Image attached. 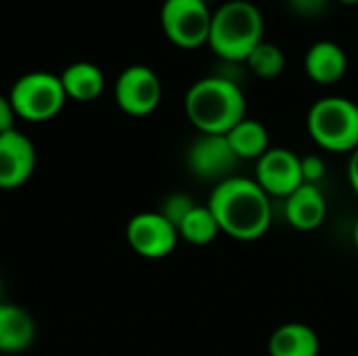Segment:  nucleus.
<instances>
[{
  "label": "nucleus",
  "instance_id": "f257e3e1",
  "mask_svg": "<svg viewBox=\"0 0 358 356\" xmlns=\"http://www.w3.org/2000/svg\"><path fill=\"white\" fill-rule=\"evenodd\" d=\"M208 208L218 220L220 233L237 241L264 237L273 220L271 197L256 180L243 176H231L218 183L210 195Z\"/></svg>",
  "mask_w": 358,
  "mask_h": 356
},
{
  "label": "nucleus",
  "instance_id": "f03ea898",
  "mask_svg": "<svg viewBox=\"0 0 358 356\" xmlns=\"http://www.w3.org/2000/svg\"><path fill=\"white\" fill-rule=\"evenodd\" d=\"M245 107L241 88L222 76L197 80L185 97L187 118L201 134H227L245 120Z\"/></svg>",
  "mask_w": 358,
  "mask_h": 356
},
{
  "label": "nucleus",
  "instance_id": "7ed1b4c3",
  "mask_svg": "<svg viewBox=\"0 0 358 356\" xmlns=\"http://www.w3.org/2000/svg\"><path fill=\"white\" fill-rule=\"evenodd\" d=\"M264 40V17L248 0H229L212 13L208 44L227 61H245Z\"/></svg>",
  "mask_w": 358,
  "mask_h": 356
},
{
  "label": "nucleus",
  "instance_id": "20e7f679",
  "mask_svg": "<svg viewBox=\"0 0 358 356\" xmlns=\"http://www.w3.org/2000/svg\"><path fill=\"white\" fill-rule=\"evenodd\" d=\"M313 141L334 153H352L358 147V105L344 97L319 99L306 120Z\"/></svg>",
  "mask_w": 358,
  "mask_h": 356
},
{
  "label": "nucleus",
  "instance_id": "39448f33",
  "mask_svg": "<svg viewBox=\"0 0 358 356\" xmlns=\"http://www.w3.org/2000/svg\"><path fill=\"white\" fill-rule=\"evenodd\" d=\"M8 99L17 118L27 122H48L59 115L67 94L59 76L48 71H31L13 84Z\"/></svg>",
  "mask_w": 358,
  "mask_h": 356
},
{
  "label": "nucleus",
  "instance_id": "423d86ee",
  "mask_svg": "<svg viewBox=\"0 0 358 356\" xmlns=\"http://www.w3.org/2000/svg\"><path fill=\"white\" fill-rule=\"evenodd\" d=\"M212 13L206 0H166L159 19L174 46L193 50L208 44Z\"/></svg>",
  "mask_w": 358,
  "mask_h": 356
},
{
  "label": "nucleus",
  "instance_id": "0eeeda50",
  "mask_svg": "<svg viewBox=\"0 0 358 356\" xmlns=\"http://www.w3.org/2000/svg\"><path fill=\"white\" fill-rule=\"evenodd\" d=\"M117 107L134 118L149 115L162 101V82L147 65H130L115 82Z\"/></svg>",
  "mask_w": 358,
  "mask_h": 356
},
{
  "label": "nucleus",
  "instance_id": "6e6552de",
  "mask_svg": "<svg viewBox=\"0 0 358 356\" xmlns=\"http://www.w3.org/2000/svg\"><path fill=\"white\" fill-rule=\"evenodd\" d=\"M130 248L149 260L166 258L178 243V231L159 212H143L130 218L126 227Z\"/></svg>",
  "mask_w": 358,
  "mask_h": 356
},
{
  "label": "nucleus",
  "instance_id": "1a4fd4ad",
  "mask_svg": "<svg viewBox=\"0 0 358 356\" xmlns=\"http://www.w3.org/2000/svg\"><path fill=\"white\" fill-rule=\"evenodd\" d=\"M256 183L268 197H289L296 189L304 185L302 159L289 149H268L260 159H256Z\"/></svg>",
  "mask_w": 358,
  "mask_h": 356
},
{
  "label": "nucleus",
  "instance_id": "9d476101",
  "mask_svg": "<svg viewBox=\"0 0 358 356\" xmlns=\"http://www.w3.org/2000/svg\"><path fill=\"white\" fill-rule=\"evenodd\" d=\"M36 170V147L19 130L0 134V189L13 191L23 187Z\"/></svg>",
  "mask_w": 358,
  "mask_h": 356
},
{
  "label": "nucleus",
  "instance_id": "9b49d317",
  "mask_svg": "<svg viewBox=\"0 0 358 356\" xmlns=\"http://www.w3.org/2000/svg\"><path fill=\"white\" fill-rule=\"evenodd\" d=\"M237 162L227 134H201L189 149V166L199 178L222 183L231 178Z\"/></svg>",
  "mask_w": 358,
  "mask_h": 356
},
{
  "label": "nucleus",
  "instance_id": "f8f14e48",
  "mask_svg": "<svg viewBox=\"0 0 358 356\" xmlns=\"http://www.w3.org/2000/svg\"><path fill=\"white\" fill-rule=\"evenodd\" d=\"M327 216V201L317 185L304 183L285 199V218L298 231H315Z\"/></svg>",
  "mask_w": 358,
  "mask_h": 356
},
{
  "label": "nucleus",
  "instance_id": "ddd939ff",
  "mask_svg": "<svg viewBox=\"0 0 358 356\" xmlns=\"http://www.w3.org/2000/svg\"><path fill=\"white\" fill-rule=\"evenodd\" d=\"M304 69L313 82L329 86V84L340 82L346 76L348 57L340 44L331 40H319L306 50Z\"/></svg>",
  "mask_w": 358,
  "mask_h": 356
},
{
  "label": "nucleus",
  "instance_id": "4468645a",
  "mask_svg": "<svg viewBox=\"0 0 358 356\" xmlns=\"http://www.w3.org/2000/svg\"><path fill=\"white\" fill-rule=\"evenodd\" d=\"M36 338V323L31 315L15 304L0 302V353L19 355L31 346Z\"/></svg>",
  "mask_w": 358,
  "mask_h": 356
},
{
  "label": "nucleus",
  "instance_id": "2eb2a0df",
  "mask_svg": "<svg viewBox=\"0 0 358 356\" xmlns=\"http://www.w3.org/2000/svg\"><path fill=\"white\" fill-rule=\"evenodd\" d=\"M319 336L304 323H285L268 340L271 356H319Z\"/></svg>",
  "mask_w": 358,
  "mask_h": 356
},
{
  "label": "nucleus",
  "instance_id": "dca6fc26",
  "mask_svg": "<svg viewBox=\"0 0 358 356\" xmlns=\"http://www.w3.org/2000/svg\"><path fill=\"white\" fill-rule=\"evenodd\" d=\"M59 78H61V84H63L67 99H73L80 103L94 101L105 90L103 71L94 63H88V61L71 63L69 67L63 69V73Z\"/></svg>",
  "mask_w": 358,
  "mask_h": 356
},
{
  "label": "nucleus",
  "instance_id": "f3484780",
  "mask_svg": "<svg viewBox=\"0 0 358 356\" xmlns=\"http://www.w3.org/2000/svg\"><path fill=\"white\" fill-rule=\"evenodd\" d=\"M227 141L239 159H260L268 151V132L258 120H241L227 132Z\"/></svg>",
  "mask_w": 358,
  "mask_h": 356
},
{
  "label": "nucleus",
  "instance_id": "a211bd4d",
  "mask_svg": "<svg viewBox=\"0 0 358 356\" xmlns=\"http://www.w3.org/2000/svg\"><path fill=\"white\" fill-rule=\"evenodd\" d=\"M220 233L218 220L208 206H195L178 227V237L193 245H208Z\"/></svg>",
  "mask_w": 358,
  "mask_h": 356
},
{
  "label": "nucleus",
  "instance_id": "6ab92c4d",
  "mask_svg": "<svg viewBox=\"0 0 358 356\" xmlns=\"http://www.w3.org/2000/svg\"><path fill=\"white\" fill-rule=\"evenodd\" d=\"M248 67L252 69L254 76L262 78V80H275L283 73L285 69V55L283 50L273 44V42H260L250 57L245 59Z\"/></svg>",
  "mask_w": 358,
  "mask_h": 356
},
{
  "label": "nucleus",
  "instance_id": "aec40b11",
  "mask_svg": "<svg viewBox=\"0 0 358 356\" xmlns=\"http://www.w3.org/2000/svg\"><path fill=\"white\" fill-rule=\"evenodd\" d=\"M195 206H197V204H195L189 195L174 193V195H170V197L164 201V208H162L159 214H162L170 225H174V229L178 231L180 222L187 218V214H189Z\"/></svg>",
  "mask_w": 358,
  "mask_h": 356
},
{
  "label": "nucleus",
  "instance_id": "412c9836",
  "mask_svg": "<svg viewBox=\"0 0 358 356\" xmlns=\"http://www.w3.org/2000/svg\"><path fill=\"white\" fill-rule=\"evenodd\" d=\"M287 2H289L292 13L302 17V19L323 17L331 6V0H287Z\"/></svg>",
  "mask_w": 358,
  "mask_h": 356
},
{
  "label": "nucleus",
  "instance_id": "4be33fe9",
  "mask_svg": "<svg viewBox=\"0 0 358 356\" xmlns=\"http://www.w3.org/2000/svg\"><path fill=\"white\" fill-rule=\"evenodd\" d=\"M302 176L304 183L308 185H317L323 176H325V162L319 155H308L302 159Z\"/></svg>",
  "mask_w": 358,
  "mask_h": 356
},
{
  "label": "nucleus",
  "instance_id": "5701e85b",
  "mask_svg": "<svg viewBox=\"0 0 358 356\" xmlns=\"http://www.w3.org/2000/svg\"><path fill=\"white\" fill-rule=\"evenodd\" d=\"M15 109L10 105V99L0 94V134L2 132H8L13 130V124H15Z\"/></svg>",
  "mask_w": 358,
  "mask_h": 356
},
{
  "label": "nucleus",
  "instance_id": "b1692460",
  "mask_svg": "<svg viewBox=\"0 0 358 356\" xmlns=\"http://www.w3.org/2000/svg\"><path fill=\"white\" fill-rule=\"evenodd\" d=\"M348 180L352 191L358 195V147L350 153V162H348Z\"/></svg>",
  "mask_w": 358,
  "mask_h": 356
},
{
  "label": "nucleus",
  "instance_id": "393cba45",
  "mask_svg": "<svg viewBox=\"0 0 358 356\" xmlns=\"http://www.w3.org/2000/svg\"><path fill=\"white\" fill-rule=\"evenodd\" d=\"M338 2H342V4H348V6H355V4H358V0H338Z\"/></svg>",
  "mask_w": 358,
  "mask_h": 356
},
{
  "label": "nucleus",
  "instance_id": "a878e982",
  "mask_svg": "<svg viewBox=\"0 0 358 356\" xmlns=\"http://www.w3.org/2000/svg\"><path fill=\"white\" fill-rule=\"evenodd\" d=\"M355 245H357V250H358V220H357V227H355Z\"/></svg>",
  "mask_w": 358,
  "mask_h": 356
},
{
  "label": "nucleus",
  "instance_id": "bb28decb",
  "mask_svg": "<svg viewBox=\"0 0 358 356\" xmlns=\"http://www.w3.org/2000/svg\"><path fill=\"white\" fill-rule=\"evenodd\" d=\"M0 302H2V300H0Z\"/></svg>",
  "mask_w": 358,
  "mask_h": 356
}]
</instances>
